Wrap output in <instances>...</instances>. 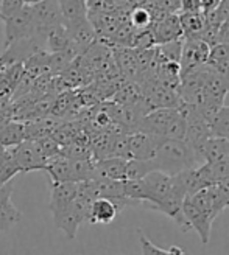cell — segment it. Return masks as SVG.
<instances>
[{"label":"cell","mask_w":229,"mask_h":255,"mask_svg":"<svg viewBox=\"0 0 229 255\" xmlns=\"http://www.w3.org/2000/svg\"><path fill=\"white\" fill-rule=\"evenodd\" d=\"M150 160L155 171L169 176H176L184 170L197 168L205 163L203 157L198 156L184 140H165L155 157Z\"/></svg>","instance_id":"1"},{"label":"cell","mask_w":229,"mask_h":255,"mask_svg":"<svg viewBox=\"0 0 229 255\" xmlns=\"http://www.w3.org/2000/svg\"><path fill=\"white\" fill-rule=\"evenodd\" d=\"M136 131L165 140H184L186 119L180 109H155L141 120Z\"/></svg>","instance_id":"2"},{"label":"cell","mask_w":229,"mask_h":255,"mask_svg":"<svg viewBox=\"0 0 229 255\" xmlns=\"http://www.w3.org/2000/svg\"><path fill=\"white\" fill-rule=\"evenodd\" d=\"M94 162L95 160H73L59 154L47 162L44 171L48 174L50 182L80 184L95 177Z\"/></svg>","instance_id":"3"},{"label":"cell","mask_w":229,"mask_h":255,"mask_svg":"<svg viewBox=\"0 0 229 255\" xmlns=\"http://www.w3.org/2000/svg\"><path fill=\"white\" fill-rule=\"evenodd\" d=\"M3 22H5V48H8L9 45L16 42L27 41V39H36L42 45L39 37H37L31 5H25L14 16L5 19Z\"/></svg>","instance_id":"4"},{"label":"cell","mask_w":229,"mask_h":255,"mask_svg":"<svg viewBox=\"0 0 229 255\" xmlns=\"http://www.w3.org/2000/svg\"><path fill=\"white\" fill-rule=\"evenodd\" d=\"M8 149L20 173H30L37 170L44 171L47 167L48 159L42 152L37 140H23L19 145Z\"/></svg>","instance_id":"5"},{"label":"cell","mask_w":229,"mask_h":255,"mask_svg":"<svg viewBox=\"0 0 229 255\" xmlns=\"http://www.w3.org/2000/svg\"><path fill=\"white\" fill-rule=\"evenodd\" d=\"M165 138L150 135L145 132H128L126 135V151L128 160H150L155 157Z\"/></svg>","instance_id":"6"},{"label":"cell","mask_w":229,"mask_h":255,"mask_svg":"<svg viewBox=\"0 0 229 255\" xmlns=\"http://www.w3.org/2000/svg\"><path fill=\"white\" fill-rule=\"evenodd\" d=\"M189 199L201 213H205L212 223L226 207H229L226 202V198L223 196L222 190L217 185H211V187L203 188V190L197 191L194 196H190Z\"/></svg>","instance_id":"7"},{"label":"cell","mask_w":229,"mask_h":255,"mask_svg":"<svg viewBox=\"0 0 229 255\" xmlns=\"http://www.w3.org/2000/svg\"><path fill=\"white\" fill-rule=\"evenodd\" d=\"M211 45L198 37H189L183 39V52L180 59V69L181 75L194 70L200 66H205L209 59Z\"/></svg>","instance_id":"8"},{"label":"cell","mask_w":229,"mask_h":255,"mask_svg":"<svg viewBox=\"0 0 229 255\" xmlns=\"http://www.w3.org/2000/svg\"><path fill=\"white\" fill-rule=\"evenodd\" d=\"M78 191V184L72 182H50V212H52L53 221L58 224L64 216L67 209Z\"/></svg>","instance_id":"9"},{"label":"cell","mask_w":229,"mask_h":255,"mask_svg":"<svg viewBox=\"0 0 229 255\" xmlns=\"http://www.w3.org/2000/svg\"><path fill=\"white\" fill-rule=\"evenodd\" d=\"M150 33L155 45H162L183 39V28L178 14H165L150 25Z\"/></svg>","instance_id":"10"},{"label":"cell","mask_w":229,"mask_h":255,"mask_svg":"<svg viewBox=\"0 0 229 255\" xmlns=\"http://www.w3.org/2000/svg\"><path fill=\"white\" fill-rule=\"evenodd\" d=\"M12 182L14 181L0 185V234L8 232L12 226H16L22 220V213L11 202Z\"/></svg>","instance_id":"11"},{"label":"cell","mask_w":229,"mask_h":255,"mask_svg":"<svg viewBox=\"0 0 229 255\" xmlns=\"http://www.w3.org/2000/svg\"><path fill=\"white\" fill-rule=\"evenodd\" d=\"M111 53H112V59H114V64H116L119 73L126 81L136 83L137 75H139L136 50L130 48V47L114 45V47H111Z\"/></svg>","instance_id":"12"},{"label":"cell","mask_w":229,"mask_h":255,"mask_svg":"<svg viewBox=\"0 0 229 255\" xmlns=\"http://www.w3.org/2000/svg\"><path fill=\"white\" fill-rule=\"evenodd\" d=\"M183 215L189 224L190 229H195L197 234L201 238L203 245H208L211 240V227H212V221L208 218L205 213H201L192 202H190L189 198L184 199L183 202Z\"/></svg>","instance_id":"13"},{"label":"cell","mask_w":229,"mask_h":255,"mask_svg":"<svg viewBox=\"0 0 229 255\" xmlns=\"http://www.w3.org/2000/svg\"><path fill=\"white\" fill-rule=\"evenodd\" d=\"M126 167H128V160L122 157H106L94 162L95 177H105L112 181H126Z\"/></svg>","instance_id":"14"},{"label":"cell","mask_w":229,"mask_h":255,"mask_svg":"<svg viewBox=\"0 0 229 255\" xmlns=\"http://www.w3.org/2000/svg\"><path fill=\"white\" fill-rule=\"evenodd\" d=\"M119 213H120L119 209L116 207V204H114L111 199L98 198V199L92 201L91 207H89L87 223H91V224H109L117 218Z\"/></svg>","instance_id":"15"},{"label":"cell","mask_w":229,"mask_h":255,"mask_svg":"<svg viewBox=\"0 0 229 255\" xmlns=\"http://www.w3.org/2000/svg\"><path fill=\"white\" fill-rule=\"evenodd\" d=\"M201 157L205 162L211 163L229 162V140L211 137L201 149Z\"/></svg>","instance_id":"16"},{"label":"cell","mask_w":229,"mask_h":255,"mask_svg":"<svg viewBox=\"0 0 229 255\" xmlns=\"http://www.w3.org/2000/svg\"><path fill=\"white\" fill-rule=\"evenodd\" d=\"M59 16L62 23H70L76 20L87 19V3L86 0H56Z\"/></svg>","instance_id":"17"},{"label":"cell","mask_w":229,"mask_h":255,"mask_svg":"<svg viewBox=\"0 0 229 255\" xmlns=\"http://www.w3.org/2000/svg\"><path fill=\"white\" fill-rule=\"evenodd\" d=\"M23 73H25L23 62H14L8 66L3 72H0V95L12 97Z\"/></svg>","instance_id":"18"},{"label":"cell","mask_w":229,"mask_h":255,"mask_svg":"<svg viewBox=\"0 0 229 255\" xmlns=\"http://www.w3.org/2000/svg\"><path fill=\"white\" fill-rule=\"evenodd\" d=\"M180 23L183 28V39L198 37V34L206 28V16L203 12H181Z\"/></svg>","instance_id":"19"},{"label":"cell","mask_w":229,"mask_h":255,"mask_svg":"<svg viewBox=\"0 0 229 255\" xmlns=\"http://www.w3.org/2000/svg\"><path fill=\"white\" fill-rule=\"evenodd\" d=\"M19 168L11 157L8 148L0 145V185H5L9 181H14V177L19 174Z\"/></svg>","instance_id":"20"},{"label":"cell","mask_w":229,"mask_h":255,"mask_svg":"<svg viewBox=\"0 0 229 255\" xmlns=\"http://www.w3.org/2000/svg\"><path fill=\"white\" fill-rule=\"evenodd\" d=\"M211 134L229 140V106H223L211 122Z\"/></svg>","instance_id":"21"},{"label":"cell","mask_w":229,"mask_h":255,"mask_svg":"<svg viewBox=\"0 0 229 255\" xmlns=\"http://www.w3.org/2000/svg\"><path fill=\"white\" fill-rule=\"evenodd\" d=\"M130 23L134 30H145L150 28V25L153 23V12L147 8H134L130 14Z\"/></svg>","instance_id":"22"},{"label":"cell","mask_w":229,"mask_h":255,"mask_svg":"<svg viewBox=\"0 0 229 255\" xmlns=\"http://www.w3.org/2000/svg\"><path fill=\"white\" fill-rule=\"evenodd\" d=\"M23 6H25L23 0H0V19L5 20L11 16H14Z\"/></svg>","instance_id":"23"},{"label":"cell","mask_w":229,"mask_h":255,"mask_svg":"<svg viewBox=\"0 0 229 255\" xmlns=\"http://www.w3.org/2000/svg\"><path fill=\"white\" fill-rule=\"evenodd\" d=\"M139 241H141V246H142V255H170L169 249H161L156 245H153L151 241L139 231Z\"/></svg>","instance_id":"24"},{"label":"cell","mask_w":229,"mask_h":255,"mask_svg":"<svg viewBox=\"0 0 229 255\" xmlns=\"http://www.w3.org/2000/svg\"><path fill=\"white\" fill-rule=\"evenodd\" d=\"M11 97L0 95V119H9L11 120Z\"/></svg>","instance_id":"25"},{"label":"cell","mask_w":229,"mask_h":255,"mask_svg":"<svg viewBox=\"0 0 229 255\" xmlns=\"http://www.w3.org/2000/svg\"><path fill=\"white\" fill-rule=\"evenodd\" d=\"M183 12H201L200 0H181Z\"/></svg>","instance_id":"26"},{"label":"cell","mask_w":229,"mask_h":255,"mask_svg":"<svg viewBox=\"0 0 229 255\" xmlns=\"http://www.w3.org/2000/svg\"><path fill=\"white\" fill-rule=\"evenodd\" d=\"M217 187L222 190V193L226 198V202H228V206H229V177H228V179H225V181H222L220 184H217Z\"/></svg>","instance_id":"27"},{"label":"cell","mask_w":229,"mask_h":255,"mask_svg":"<svg viewBox=\"0 0 229 255\" xmlns=\"http://www.w3.org/2000/svg\"><path fill=\"white\" fill-rule=\"evenodd\" d=\"M39 2H42V0H23L25 5H36V3H39Z\"/></svg>","instance_id":"28"}]
</instances>
